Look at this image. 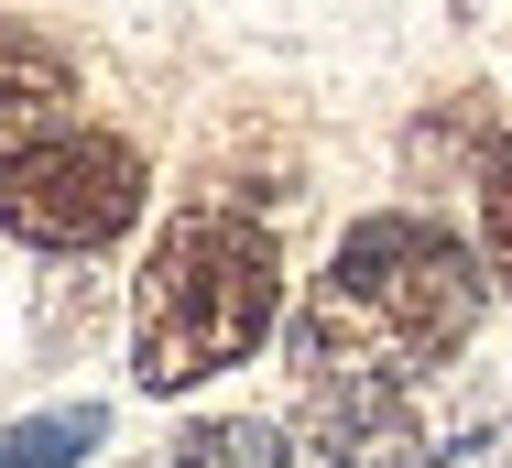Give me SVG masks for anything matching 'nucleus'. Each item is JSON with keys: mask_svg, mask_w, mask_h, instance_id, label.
<instances>
[{"mask_svg": "<svg viewBox=\"0 0 512 468\" xmlns=\"http://www.w3.org/2000/svg\"><path fill=\"white\" fill-rule=\"evenodd\" d=\"M109 447V403H44L0 425V468H77Z\"/></svg>", "mask_w": 512, "mask_h": 468, "instance_id": "obj_6", "label": "nucleus"}, {"mask_svg": "<svg viewBox=\"0 0 512 468\" xmlns=\"http://www.w3.org/2000/svg\"><path fill=\"white\" fill-rule=\"evenodd\" d=\"M491 294L502 283H491V262L458 229H436L414 207H371L316 262V283L295 294L284 360H295L306 392H327V381H436L480 338Z\"/></svg>", "mask_w": 512, "mask_h": 468, "instance_id": "obj_1", "label": "nucleus"}, {"mask_svg": "<svg viewBox=\"0 0 512 468\" xmlns=\"http://www.w3.org/2000/svg\"><path fill=\"white\" fill-rule=\"evenodd\" d=\"M142 207H153V164H142V142H120L99 120H44L22 142H0V240H22V251L88 262L120 229H142Z\"/></svg>", "mask_w": 512, "mask_h": 468, "instance_id": "obj_3", "label": "nucleus"}, {"mask_svg": "<svg viewBox=\"0 0 512 468\" xmlns=\"http://www.w3.org/2000/svg\"><path fill=\"white\" fill-rule=\"evenodd\" d=\"M142 468H284V425H262V414H207V425H186L164 458Z\"/></svg>", "mask_w": 512, "mask_h": 468, "instance_id": "obj_7", "label": "nucleus"}, {"mask_svg": "<svg viewBox=\"0 0 512 468\" xmlns=\"http://www.w3.org/2000/svg\"><path fill=\"white\" fill-rule=\"evenodd\" d=\"M284 251L251 207L197 196L153 229L142 273H131V381L164 403V392H197V381L240 371L273 327H284Z\"/></svg>", "mask_w": 512, "mask_h": 468, "instance_id": "obj_2", "label": "nucleus"}, {"mask_svg": "<svg viewBox=\"0 0 512 468\" xmlns=\"http://www.w3.org/2000/svg\"><path fill=\"white\" fill-rule=\"evenodd\" d=\"M491 468H512V425H502V436H491Z\"/></svg>", "mask_w": 512, "mask_h": 468, "instance_id": "obj_9", "label": "nucleus"}, {"mask_svg": "<svg viewBox=\"0 0 512 468\" xmlns=\"http://www.w3.org/2000/svg\"><path fill=\"white\" fill-rule=\"evenodd\" d=\"M469 196H480V262H491V283L512 294V131H491V142H480Z\"/></svg>", "mask_w": 512, "mask_h": 468, "instance_id": "obj_8", "label": "nucleus"}, {"mask_svg": "<svg viewBox=\"0 0 512 468\" xmlns=\"http://www.w3.org/2000/svg\"><path fill=\"white\" fill-rule=\"evenodd\" d=\"M66 109H77V55L44 22H0V142H22Z\"/></svg>", "mask_w": 512, "mask_h": 468, "instance_id": "obj_5", "label": "nucleus"}, {"mask_svg": "<svg viewBox=\"0 0 512 468\" xmlns=\"http://www.w3.org/2000/svg\"><path fill=\"white\" fill-rule=\"evenodd\" d=\"M469 458V425L425 403V381H327L284 425V468H447Z\"/></svg>", "mask_w": 512, "mask_h": 468, "instance_id": "obj_4", "label": "nucleus"}]
</instances>
